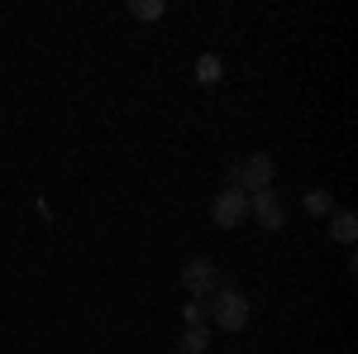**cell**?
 Instances as JSON below:
<instances>
[{"instance_id":"6da1fadb","label":"cell","mask_w":358,"mask_h":354,"mask_svg":"<svg viewBox=\"0 0 358 354\" xmlns=\"http://www.w3.org/2000/svg\"><path fill=\"white\" fill-rule=\"evenodd\" d=\"M210 321L234 335V330H244L248 321H253V301H248L239 287H215V292H210Z\"/></svg>"},{"instance_id":"7a4b0ae2","label":"cell","mask_w":358,"mask_h":354,"mask_svg":"<svg viewBox=\"0 0 358 354\" xmlns=\"http://www.w3.org/2000/svg\"><path fill=\"white\" fill-rule=\"evenodd\" d=\"M210 220L220 225V230H239L248 220V196L239 187H224L215 201H210Z\"/></svg>"},{"instance_id":"3957f363","label":"cell","mask_w":358,"mask_h":354,"mask_svg":"<svg viewBox=\"0 0 358 354\" xmlns=\"http://www.w3.org/2000/svg\"><path fill=\"white\" fill-rule=\"evenodd\" d=\"M234 172H239V191L248 196V191H268V187H273L277 163H273V154H248Z\"/></svg>"},{"instance_id":"277c9868","label":"cell","mask_w":358,"mask_h":354,"mask_svg":"<svg viewBox=\"0 0 358 354\" xmlns=\"http://www.w3.org/2000/svg\"><path fill=\"white\" fill-rule=\"evenodd\" d=\"M182 287H187V297H210V292L220 287L215 259H192V264L182 268Z\"/></svg>"},{"instance_id":"5b68a950","label":"cell","mask_w":358,"mask_h":354,"mask_svg":"<svg viewBox=\"0 0 358 354\" xmlns=\"http://www.w3.org/2000/svg\"><path fill=\"white\" fill-rule=\"evenodd\" d=\"M248 216L258 220L263 230H282V220H287V206H282V196L268 187V191H253V196H248Z\"/></svg>"},{"instance_id":"8992f818","label":"cell","mask_w":358,"mask_h":354,"mask_svg":"<svg viewBox=\"0 0 358 354\" xmlns=\"http://www.w3.org/2000/svg\"><path fill=\"white\" fill-rule=\"evenodd\" d=\"M330 240H339V245H354V240H358V216H354V211H334Z\"/></svg>"},{"instance_id":"52a82bcc","label":"cell","mask_w":358,"mask_h":354,"mask_svg":"<svg viewBox=\"0 0 358 354\" xmlns=\"http://www.w3.org/2000/svg\"><path fill=\"white\" fill-rule=\"evenodd\" d=\"M177 350L182 354H206L210 350V326H187V335L177 340Z\"/></svg>"},{"instance_id":"ba28073f","label":"cell","mask_w":358,"mask_h":354,"mask_svg":"<svg viewBox=\"0 0 358 354\" xmlns=\"http://www.w3.org/2000/svg\"><path fill=\"white\" fill-rule=\"evenodd\" d=\"M301 206H306V216H334V196L325 187H310L301 196Z\"/></svg>"},{"instance_id":"9c48e42d","label":"cell","mask_w":358,"mask_h":354,"mask_svg":"<svg viewBox=\"0 0 358 354\" xmlns=\"http://www.w3.org/2000/svg\"><path fill=\"white\" fill-rule=\"evenodd\" d=\"M182 316H187V326H210V297H187Z\"/></svg>"},{"instance_id":"30bf717a","label":"cell","mask_w":358,"mask_h":354,"mask_svg":"<svg viewBox=\"0 0 358 354\" xmlns=\"http://www.w3.org/2000/svg\"><path fill=\"white\" fill-rule=\"evenodd\" d=\"M220 72H224V67H220V57H215V53H201V57H196V82L215 86V82H220Z\"/></svg>"},{"instance_id":"8fae6325","label":"cell","mask_w":358,"mask_h":354,"mask_svg":"<svg viewBox=\"0 0 358 354\" xmlns=\"http://www.w3.org/2000/svg\"><path fill=\"white\" fill-rule=\"evenodd\" d=\"M129 15H134L138 25H148V20L163 15V0H129Z\"/></svg>"}]
</instances>
